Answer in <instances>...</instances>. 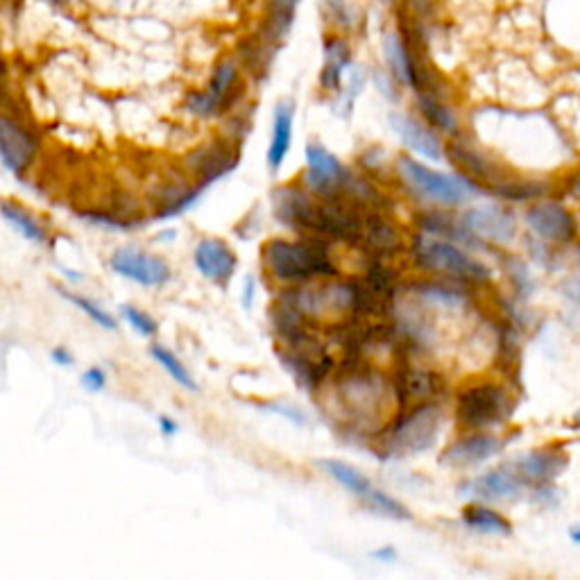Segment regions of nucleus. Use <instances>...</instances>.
<instances>
[{
	"instance_id": "obj_6",
	"label": "nucleus",
	"mask_w": 580,
	"mask_h": 580,
	"mask_svg": "<svg viewBox=\"0 0 580 580\" xmlns=\"http://www.w3.org/2000/svg\"><path fill=\"white\" fill-rule=\"evenodd\" d=\"M241 96V64L236 57H223L213 66L209 84L186 96V109L198 118L223 114Z\"/></svg>"
},
{
	"instance_id": "obj_23",
	"label": "nucleus",
	"mask_w": 580,
	"mask_h": 580,
	"mask_svg": "<svg viewBox=\"0 0 580 580\" xmlns=\"http://www.w3.org/2000/svg\"><path fill=\"white\" fill-rule=\"evenodd\" d=\"M383 53H386V62L392 73V80H395L397 84H404V87H415L417 73H415L411 48H408L406 41L399 37L397 32L388 34L386 44H383Z\"/></svg>"
},
{
	"instance_id": "obj_17",
	"label": "nucleus",
	"mask_w": 580,
	"mask_h": 580,
	"mask_svg": "<svg viewBox=\"0 0 580 580\" xmlns=\"http://www.w3.org/2000/svg\"><path fill=\"white\" fill-rule=\"evenodd\" d=\"M390 125L399 139H402L406 148L415 152V155H420L429 161L445 159V150H442L440 139L420 121H415V118L406 114H392Z\"/></svg>"
},
{
	"instance_id": "obj_37",
	"label": "nucleus",
	"mask_w": 580,
	"mask_h": 580,
	"mask_svg": "<svg viewBox=\"0 0 580 580\" xmlns=\"http://www.w3.org/2000/svg\"><path fill=\"white\" fill-rule=\"evenodd\" d=\"M41 3H44V5H50V7H55V10H66V7H68V3H71V0H41Z\"/></svg>"
},
{
	"instance_id": "obj_4",
	"label": "nucleus",
	"mask_w": 580,
	"mask_h": 580,
	"mask_svg": "<svg viewBox=\"0 0 580 580\" xmlns=\"http://www.w3.org/2000/svg\"><path fill=\"white\" fill-rule=\"evenodd\" d=\"M413 252L417 266L429 272H440V275H447L456 281H472V284L490 279V270L481 261L460 250L456 243L442 241L438 236L417 234Z\"/></svg>"
},
{
	"instance_id": "obj_20",
	"label": "nucleus",
	"mask_w": 580,
	"mask_h": 580,
	"mask_svg": "<svg viewBox=\"0 0 580 580\" xmlns=\"http://www.w3.org/2000/svg\"><path fill=\"white\" fill-rule=\"evenodd\" d=\"M293 125H295V102L279 100L272 116V136L268 145V168L279 173L284 168L290 145H293Z\"/></svg>"
},
{
	"instance_id": "obj_33",
	"label": "nucleus",
	"mask_w": 580,
	"mask_h": 580,
	"mask_svg": "<svg viewBox=\"0 0 580 580\" xmlns=\"http://www.w3.org/2000/svg\"><path fill=\"white\" fill-rule=\"evenodd\" d=\"M50 358H53V363L59 365V368H71V365L75 363L73 354L68 352V349L64 345L53 347V352H50Z\"/></svg>"
},
{
	"instance_id": "obj_35",
	"label": "nucleus",
	"mask_w": 580,
	"mask_h": 580,
	"mask_svg": "<svg viewBox=\"0 0 580 580\" xmlns=\"http://www.w3.org/2000/svg\"><path fill=\"white\" fill-rule=\"evenodd\" d=\"M254 295H257V286H254V279L247 277L243 286V309L250 311L254 306Z\"/></svg>"
},
{
	"instance_id": "obj_9",
	"label": "nucleus",
	"mask_w": 580,
	"mask_h": 580,
	"mask_svg": "<svg viewBox=\"0 0 580 580\" xmlns=\"http://www.w3.org/2000/svg\"><path fill=\"white\" fill-rule=\"evenodd\" d=\"M304 157H306L304 184L311 193L322 195V198H331V195L347 184L345 166L340 164V159L336 155H331L322 143L318 141L306 143Z\"/></svg>"
},
{
	"instance_id": "obj_27",
	"label": "nucleus",
	"mask_w": 580,
	"mask_h": 580,
	"mask_svg": "<svg viewBox=\"0 0 580 580\" xmlns=\"http://www.w3.org/2000/svg\"><path fill=\"white\" fill-rule=\"evenodd\" d=\"M417 102H420V112L429 121V125L438 127L445 134H458V121L454 112L435 93L420 91V100Z\"/></svg>"
},
{
	"instance_id": "obj_1",
	"label": "nucleus",
	"mask_w": 580,
	"mask_h": 580,
	"mask_svg": "<svg viewBox=\"0 0 580 580\" xmlns=\"http://www.w3.org/2000/svg\"><path fill=\"white\" fill-rule=\"evenodd\" d=\"M261 261L268 275L279 284H302V281L334 277L336 266L327 245L320 241H286L270 238L261 247Z\"/></svg>"
},
{
	"instance_id": "obj_22",
	"label": "nucleus",
	"mask_w": 580,
	"mask_h": 580,
	"mask_svg": "<svg viewBox=\"0 0 580 580\" xmlns=\"http://www.w3.org/2000/svg\"><path fill=\"white\" fill-rule=\"evenodd\" d=\"M438 395V377L422 368H408L397 377V399L399 402L429 404V399Z\"/></svg>"
},
{
	"instance_id": "obj_5",
	"label": "nucleus",
	"mask_w": 580,
	"mask_h": 580,
	"mask_svg": "<svg viewBox=\"0 0 580 580\" xmlns=\"http://www.w3.org/2000/svg\"><path fill=\"white\" fill-rule=\"evenodd\" d=\"M442 411L435 404H417L413 411L399 417L388 431L386 447L392 456H415L429 451L438 440Z\"/></svg>"
},
{
	"instance_id": "obj_11",
	"label": "nucleus",
	"mask_w": 580,
	"mask_h": 580,
	"mask_svg": "<svg viewBox=\"0 0 580 580\" xmlns=\"http://www.w3.org/2000/svg\"><path fill=\"white\" fill-rule=\"evenodd\" d=\"M388 399H392L390 388L374 374H354L343 383V404L356 415V420L383 417Z\"/></svg>"
},
{
	"instance_id": "obj_15",
	"label": "nucleus",
	"mask_w": 580,
	"mask_h": 580,
	"mask_svg": "<svg viewBox=\"0 0 580 580\" xmlns=\"http://www.w3.org/2000/svg\"><path fill=\"white\" fill-rule=\"evenodd\" d=\"M300 3L302 0H266L263 3L261 25L257 34L272 50H279L281 44L288 39V34L295 25Z\"/></svg>"
},
{
	"instance_id": "obj_2",
	"label": "nucleus",
	"mask_w": 580,
	"mask_h": 580,
	"mask_svg": "<svg viewBox=\"0 0 580 580\" xmlns=\"http://www.w3.org/2000/svg\"><path fill=\"white\" fill-rule=\"evenodd\" d=\"M515 399L501 383H472L458 392L456 422L463 431H490L510 420Z\"/></svg>"
},
{
	"instance_id": "obj_16",
	"label": "nucleus",
	"mask_w": 580,
	"mask_h": 580,
	"mask_svg": "<svg viewBox=\"0 0 580 580\" xmlns=\"http://www.w3.org/2000/svg\"><path fill=\"white\" fill-rule=\"evenodd\" d=\"M524 481L513 467H499L485 472L469 483V494L481 501H513L522 497Z\"/></svg>"
},
{
	"instance_id": "obj_31",
	"label": "nucleus",
	"mask_w": 580,
	"mask_h": 580,
	"mask_svg": "<svg viewBox=\"0 0 580 580\" xmlns=\"http://www.w3.org/2000/svg\"><path fill=\"white\" fill-rule=\"evenodd\" d=\"M82 388L91 392V395H98L107 388V372L105 368H98V365H93L87 372L82 374Z\"/></svg>"
},
{
	"instance_id": "obj_28",
	"label": "nucleus",
	"mask_w": 580,
	"mask_h": 580,
	"mask_svg": "<svg viewBox=\"0 0 580 580\" xmlns=\"http://www.w3.org/2000/svg\"><path fill=\"white\" fill-rule=\"evenodd\" d=\"M365 508L370 510V513L379 515V517H388V519H395V522H411L413 515L411 510H408L402 501H397L395 497H390L388 492H383L379 488H374L368 497L363 499Z\"/></svg>"
},
{
	"instance_id": "obj_19",
	"label": "nucleus",
	"mask_w": 580,
	"mask_h": 580,
	"mask_svg": "<svg viewBox=\"0 0 580 580\" xmlns=\"http://www.w3.org/2000/svg\"><path fill=\"white\" fill-rule=\"evenodd\" d=\"M352 68V46L340 34L324 39V64L320 71V89L324 93H338L343 89L345 73Z\"/></svg>"
},
{
	"instance_id": "obj_39",
	"label": "nucleus",
	"mask_w": 580,
	"mask_h": 580,
	"mask_svg": "<svg viewBox=\"0 0 580 580\" xmlns=\"http://www.w3.org/2000/svg\"><path fill=\"white\" fill-rule=\"evenodd\" d=\"M5 78V59H3V53H0V82H3Z\"/></svg>"
},
{
	"instance_id": "obj_34",
	"label": "nucleus",
	"mask_w": 580,
	"mask_h": 580,
	"mask_svg": "<svg viewBox=\"0 0 580 580\" xmlns=\"http://www.w3.org/2000/svg\"><path fill=\"white\" fill-rule=\"evenodd\" d=\"M157 424H159V433L164 435V438H173V435H177V431H179V424L168 415H159Z\"/></svg>"
},
{
	"instance_id": "obj_8",
	"label": "nucleus",
	"mask_w": 580,
	"mask_h": 580,
	"mask_svg": "<svg viewBox=\"0 0 580 580\" xmlns=\"http://www.w3.org/2000/svg\"><path fill=\"white\" fill-rule=\"evenodd\" d=\"M526 225L531 232L542 238L544 243H556V245H567L571 241H576L578 236V223L565 204L540 198L535 200L531 207L526 209Z\"/></svg>"
},
{
	"instance_id": "obj_26",
	"label": "nucleus",
	"mask_w": 580,
	"mask_h": 580,
	"mask_svg": "<svg viewBox=\"0 0 580 580\" xmlns=\"http://www.w3.org/2000/svg\"><path fill=\"white\" fill-rule=\"evenodd\" d=\"M150 356L152 361H155L161 370H164L173 383H177L179 388L189 390V392H198V383H195L193 374L189 372V368L182 363V358H179L175 352H170L166 345L161 343H152L150 345Z\"/></svg>"
},
{
	"instance_id": "obj_18",
	"label": "nucleus",
	"mask_w": 580,
	"mask_h": 580,
	"mask_svg": "<svg viewBox=\"0 0 580 580\" xmlns=\"http://www.w3.org/2000/svg\"><path fill=\"white\" fill-rule=\"evenodd\" d=\"M565 467H567L565 451L556 449H537L531 451V454L517 458L513 463V469L522 476V481L535 485H547L551 481H556L558 476L565 472Z\"/></svg>"
},
{
	"instance_id": "obj_7",
	"label": "nucleus",
	"mask_w": 580,
	"mask_h": 580,
	"mask_svg": "<svg viewBox=\"0 0 580 580\" xmlns=\"http://www.w3.org/2000/svg\"><path fill=\"white\" fill-rule=\"evenodd\" d=\"M109 268L114 275L143 288H161L173 279V270L164 259L139 247H118L109 259Z\"/></svg>"
},
{
	"instance_id": "obj_30",
	"label": "nucleus",
	"mask_w": 580,
	"mask_h": 580,
	"mask_svg": "<svg viewBox=\"0 0 580 580\" xmlns=\"http://www.w3.org/2000/svg\"><path fill=\"white\" fill-rule=\"evenodd\" d=\"M121 315H123V320L136 331V334L143 336V338H152L159 331L157 320L152 318L150 313H145L143 309H139V306L123 304L121 306Z\"/></svg>"
},
{
	"instance_id": "obj_29",
	"label": "nucleus",
	"mask_w": 580,
	"mask_h": 580,
	"mask_svg": "<svg viewBox=\"0 0 580 580\" xmlns=\"http://www.w3.org/2000/svg\"><path fill=\"white\" fill-rule=\"evenodd\" d=\"M62 293V297H66L68 302H71L73 306H78V309L87 315V318L93 322V324H98L100 329H105V331H116L118 329V322L112 313H107L105 309H102L100 304H96L93 300H89V297H84V295H78V293H68V290H59Z\"/></svg>"
},
{
	"instance_id": "obj_38",
	"label": "nucleus",
	"mask_w": 580,
	"mask_h": 580,
	"mask_svg": "<svg viewBox=\"0 0 580 580\" xmlns=\"http://www.w3.org/2000/svg\"><path fill=\"white\" fill-rule=\"evenodd\" d=\"M569 537H571V542H574V544H580V526H574V528H571Z\"/></svg>"
},
{
	"instance_id": "obj_24",
	"label": "nucleus",
	"mask_w": 580,
	"mask_h": 580,
	"mask_svg": "<svg viewBox=\"0 0 580 580\" xmlns=\"http://www.w3.org/2000/svg\"><path fill=\"white\" fill-rule=\"evenodd\" d=\"M320 467L329 479H334L340 488H345L349 494H354V497H358L361 501L374 490V485L368 476H365L361 469H356L354 465L345 463V460L327 458V460H320Z\"/></svg>"
},
{
	"instance_id": "obj_21",
	"label": "nucleus",
	"mask_w": 580,
	"mask_h": 580,
	"mask_svg": "<svg viewBox=\"0 0 580 580\" xmlns=\"http://www.w3.org/2000/svg\"><path fill=\"white\" fill-rule=\"evenodd\" d=\"M0 218H3L16 234L23 236L25 241L37 245H44L48 241V229L44 227V223L16 200H0Z\"/></svg>"
},
{
	"instance_id": "obj_10",
	"label": "nucleus",
	"mask_w": 580,
	"mask_h": 580,
	"mask_svg": "<svg viewBox=\"0 0 580 580\" xmlns=\"http://www.w3.org/2000/svg\"><path fill=\"white\" fill-rule=\"evenodd\" d=\"M39 143L34 134L14 116L0 114V161L12 175L23 177L37 157Z\"/></svg>"
},
{
	"instance_id": "obj_3",
	"label": "nucleus",
	"mask_w": 580,
	"mask_h": 580,
	"mask_svg": "<svg viewBox=\"0 0 580 580\" xmlns=\"http://www.w3.org/2000/svg\"><path fill=\"white\" fill-rule=\"evenodd\" d=\"M397 175L415 198L442 204V207H458V204L467 202L472 195L481 193L479 186L469 182L467 177L440 173V170L420 164L413 157L397 159Z\"/></svg>"
},
{
	"instance_id": "obj_13",
	"label": "nucleus",
	"mask_w": 580,
	"mask_h": 580,
	"mask_svg": "<svg viewBox=\"0 0 580 580\" xmlns=\"http://www.w3.org/2000/svg\"><path fill=\"white\" fill-rule=\"evenodd\" d=\"M193 263L195 270L216 286H227L238 268L234 250L220 238H202L193 250Z\"/></svg>"
},
{
	"instance_id": "obj_41",
	"label": "nucleus",
	"mask_w": 580,
	"mask_h": 580,
	"mask_svg": "<svg viewBox=\"0 0 580 580\" xmlns=\"http://www.w3.org/2000/svg\"><path fill=\"white\" fill-rule=\"evenodd\" d=\"M576 288H578V297H580V279L576 281Z\"/></svg>"
},
{
	"instance_id": "obj_36",
	"label": "nucleus",
	"mask_w": 580,
	"mask_h": 580,
	"mask_svg": "<svg viewBox=\"0 0 580 580\" xmlns=\"http://www.w3.org/2000/svg\"><path fill=\"white\" fill-rule=\"evenodd\" d=\"M370 556L374 558V560H381V562H392L397 558V551L392 549V547H383V549H377V551H372Z\"/></svg>"
},
{
	"instance_id": "obj_40",
	"label": "nucleus",
	"mask_w": 580,
	"mask_h": 580,
	"mask_svg": "<svg viewBox=\"0 0 580 580\" xmlns=\"http://www.w3.org/2000/svg\"><path fill=\"white\" fill-rule=\"evenodd\" d=\"M574 424H576V426H578V429H580V408H578V411H576V415H574Z\"/></svg>"
},
{
	"instance_id": "obj_14",
	"label": "nucleus",
	"mask_w": 580,
	"mask_h": 580,
	"mask_svg": "<svg viewBox=\"0 0 580 580\" xmlns=\"http://www.w3.org/2000/svg\"><path fill=\"white\" fill-rule=\"evenodd\" d=\"M503 445H506V442H503L499 435H494L490 431H472L445 451L442 463L454 469L479 467L483 463H488L494 456H499Z\"/></svg>"
},
{
	"instance_id": "obj_32",
	"label": "nucleus",
	"mask_w": 580,
	"mask_h": 580,
	"mask_svg": "<svg viewBox=\"0 0 580 580\" xmlns=\"http://www.w3.org/2000/svg\"><path fill=\"white\" fill-rule=\"evenodd\" d=\"M322 5H324V12H327L329 19L334 21L336 25H340V28H347V25L352 23V19H349V10H347L345 0H322Z\"/></svg>"
},
{
	"instance_id": "obj_12",
	"label": "nucleus",
	"mask_w": 580,
	"mask_h": 580,
	"mask_svg": "<svg viewBox=\"0 0 580 580\" xmlns=\"http://www.w3.org/2000/svg\"><path fill=\"white\" fill-rule=\"evenodd\" d=\"M463 227L474 238H483L490 243H510L517 236L515 216L499 204L469 209L463 218Z\"/></svg>"
},
{
	"instance_id": "obj_25",
	"label": "nucleus",
	"mask_w": 580,
	"mask_h": 580,
	"mask_svg": "<svg viewBox=\"0 0 580 580\" xmlns=\"http://www.w3.org/2000/svg\"><path fill=\"white\" fill-rule=\"evenodd\" d=\"M463 524L469 531L481 533V535H510V522L503 517L499 510H494L485 503H467L463 508Z\"/></svg>"
}]
</instances>
